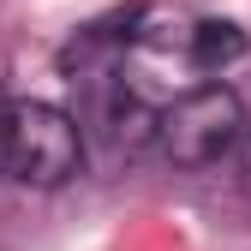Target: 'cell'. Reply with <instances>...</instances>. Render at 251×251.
I'll return each instance as SVG.
<instances>
[{"mask_svg": "<svg viewBox=\"0 0 251 251\" xmlns=\"http://www.w3.org/2000/svg\"><path fill=\"white\" fill-rule=\"evenodd\" d=\"M245 132V108L227 84H198L174 96L168 108H155V138L150 150L174 168H215Z\"/></svg>", "mask_w": 251, "mask_h": 251, "instance_id": "2", "label": "cell"}, {"mask_svg": "<svg viewBox=\"0 0 251 251\" xmlns=\"http://www.w3.org/2000/svg\"><path fill=\"white\" fill-rule=\"evenodd\" d=\"M0 108H6V90H0Z\"/></svg>", "mask_w": 251, "mask_h": 251, "instance_id": "4", "label": "cell"}, {"mask_svg": "<svg viewBox=\"0 0 251 251\" xmlns=\"http://www.w3.org/2000/svg\"><path fill=\"white\" fill-rule=\"evenodd\" d=\"M84 162V132L66 108L54 102H12L0 108V179L54 192Z\"/></svg>", "mask_w": 251, "mask_h": 251, "instance_id": "1", "label": "cell"}, {"mask_svg": "<svg viewBox=\"0 0 251 251\" xmlns=\"http://www.w3.org/2000/svg\"><path fill=\"white\" fill-rule=\"evenodd\" d=\"M245 54V30L227 24V18H192L185 30V66L192 72H222Z\"/></svg>", "mask_w": 251, "mask_h": 251, "instance_id": "3", "label": "cell"}]
</instances>
